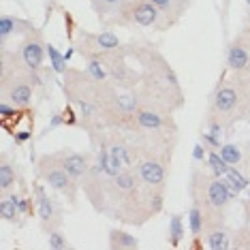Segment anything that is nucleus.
Segmentation results:
<instances>
[{
	"instance_id": "15",
	"label": "nucleus",
	"mask_w": 250,
	"mask_h": 250,
	"mask_svg": "<svg viewBox=\"0 0 250 250\" xmlns=\"http://www.w3.org/2000/svg\"><path fill=\"white\" fill-rule=\"evenodd\" d=\"M13 184H15V169L11 167L7 156L2 154V163H0V192H2V197L7 195Z\"/></svg>"
},
{
	"instance_id": "32",
	"label": "nucleus",
	"mask_w": 250,
	"mask_h": 250,
	"mask_svg": "<svg viewBox=\"0 0 250 250\" xmlns=\"http://www.w3.org/2000/svg\"><path fill=\"white\" fill-rule=\"evenodd\" d=\"M246 4H248V7H250V0H246Z\"/></svg>"
},
{
	"instance_id": "30",
	"label": "nucleus",
	"mask_w": 250,
	"mask_h": 250,
	"mask_svg": "<svg viewBox=\"0 0 250 250\" xmlns=\"http://www.w3.org/2000/svg\"><path fill=\"white\" fill-rule=\"evenodd\" d=\"M242 77H244V79H246V83H248V86H250V71H246V73H242Z\"/></svg>"
},
{
	"instance_id": "12",
	"label": "nucleus",
	"mask_w": 250,
	"mask_h": 250,
	"mask_svg": "<svg viewBox=\"0 0 250 250\" xmlns=\"http://www.w3.org/2000/svg\"><path fill=\"white\" fill-rule=\"evenodd\" d=\"M206 246L212 250H225V248H231L233 244L229 240V233L223 227H214V229L206 231Z\"/></svg>"
},
{
	"instance_id": "33",
	"label": "nucleus",
	"mask_w": 250,
	"mask_h": 250,
	"mask_svg": "<svg viewBox=\"0 0 250 250\" xmlns=\"http://www.w3.org/2000/svg\"><path fill=\"white\" fill-rule=\"evenodd\" d=\"M248 116H250V107H248Z\"/></svg>"
},
{
	"instance_id": "2",
	"label": "nucleus",
	"mask_w": 250,
	"mask_h": 250,
	"mask_svg": "<svg viewBox=\"0 0 250 250\" xmlns=\"http://www.w3.org/2000/svg\"><path fill=\"white\" fill-rule=\"evenodd\" d=\"M248 96L250 86L242 73H235L233 79H227L223 86L216 88L209 109V122H218L223 126H229L235 120H240L248 113Z\"/></svg>"
},
{
	"instance_id": "17",
	"label": "nucleus",
	"mask_w": 250,
	"mask_h": 250,
	"mask_svg": "<svg viewBox=\"0 0 250 250\" xmlns=\"http://www.w3.org/2000/svg\"><path fill=\"white\" fill-rule=\"evenodd\" d=\"M182 237H184V227H182V216L173 214L171 220H169V242H171V246H178L182 242Z\"/></svg>"
},
{
	"instance_id": "25",
	"label": "nucleus",
	"mask_w": 250,
	"mask_h": 250,
	"mask_svg": "<svg viewBox=\"0 0 250 250\" xmlns=\"http://www.w3.org/2000/svg\"><path fill=\"white\" fill-rule=\"evenodd\" d=\"M9 199L15 203V206H18L20 214H28V212H30V203H28V199H21L18 195H9Z\"/></svg>"
},
{
	"instance_id": "8",
	"label": "nucleus",
	"mask_w": 250,
	"mask_h": 250,
	"mask_svg": "<svg viewBox=\"0 0 250 250\" xmlns=\"http://www.w3.org/2000/svg\"><path fill=\"white\" fill-rule=\"evenodd\" d=\"M56 161L62 165L66 173L75 180H82L86 178V173L90 171V163H88V156L83 154H77V152H69V150H62L58 154H54Z\"/></svg>"
},
{
	"instance_id": "9",
	"label": "nucleus",
	"mask_w": 250,
	"mask_h": 250,
	"mask_svg": "<svg viewBox=\"0 0 250 250\" xmlns=\"http://www.w3.org/2000/svg\"><path fill=\"white\" fill-rule=\"evenodd\" d=\"M165 124H167V120H165V116L161 111L150 109V107H139L133 113V118H130V122L126 126H135L139 130H163Z\"/></svg>"
},
{
	"instance_id": "26",
	"label": "nucleus",
	"mask_w": 250,
	"mask_h": 250,
	"mask_svg": "<svg viewBox=\"0 0 250 250\" xmlns=\"http://www.w3.org/2000/svg\"><path fill=\"white\" fill-rule=\"evenodd\" d=\"M15 109H18V107H13L11 103H7V101H2V103H0V116H2V118L15 116Z\"/></svg>"
},
{
	"instance_id": "21",
	"label": "nucleus",
	"mask_w": 250,
	"mask_h": 250,
	"mask_svg": "<svg viewBox=\"0 0 250 250\" xmlns=\"http://www.w3.org/2000/svg\"><path fill=\"white\" fill-rule=\"evenodd\" d=\"M0 216H2L7 223H15V220H18L20 209L9 197H2V201H0Z\"/></svg>"
},
{
	"instance_id": "29",
	"label": "nucleus",
	"mask_w": 250,
	"mask_h": 250,
	"mask_svg": "<svg viewBox=\"0 0 250 250\" xmlns=\"http://www.w3.org/2000/svg\"><path fill=\"white\" fill-rule=\"evenodd\" d=\"M60 122H62V116H60V113H54L52 122H49V128H56V126H58Z\"/></svg>"
},
{
	"instance_id": "14",
	"label": "nucleus",
	"mask_w": 250,
	"mask_h": 250,
	"mask_svg": "<svg viewBox=\"0 0 250 250\" xmlns=\"http://www.w3.org/2000/svg\"><path fill=\"white\" fill-rule=\"evenodd\" d=\"M109 246L111 248H137L139 242H137V237L130 235V233H126V231L113 229L109 233Z\"/></svg>"
},
{
	"instance_id": "19",
	"label": "nucleus",
	"mask_w": 250,
	"mask_h": 250,
	"mask_svg": "<svg viewBox=\"0 0 250 250\" xmlns=\"http://www.w3.org/2000/svg\"><path fill=\"white\" fill-rule=\"evenodd\" d=\"M88 75L94 79V82H105L107 77H109V73H107L105 64L101 58H90L88 60Z\"/></svg>"
},
{
	"instance_id": "18",
	"label": "nucleus",
	"mask_w": 250,
	"mask_h": 250,
	"mask_svg": "<svg viewBox=\"0 0 250 250\" xmlns=\"http://www.w3.org/2000/svg\"><path fill=\"white\" fill-rule=\"evenodd\" d=\"M188 225H190L192 235H201V233L206 231V225H203V212L197 206H192L188 209Z\"/></svg>"
},
{
	"instance_id": "34",
	"label": "nucleus",
	"mask_w": 250,
	"mask_h": 250,
	"mask_svg": "<svg viewBox=\"0 0 250 250\" xmlns=\"http://www.w3.org/2000/svg\"><path fill=\"white\" fill-rule=\"evenodd\" d=\"M248 20H250V18H248Z\"/></svg>"
},
{
	"instance_id": "3",
	"label": "nucleus",
	"mask_w": 250,
	"mask_h": 250,
	"mask_svg": "<svg viewBox=\"0 0 250 250\" xmlns=\"http://www.w3.org/2000/svg\"><path fill=\"white\" fill-rule=\"evenodd\" d=\"M161 9L147 0H128L124 7L111 18V24L118 26H141V28H158L161 24Z\"/></svg>"
},
{
	"instance_id": "11",
	"label": "nucleus",
	"mask_w": 250,
	"mask_h": 250,
	"mask_svg": "<svg viewBox=\"0 0 250 250\" xmlns=\"http://www.w3.org/2000/svg\"><path fill=\"white\" fill-rule=\"evenodd\" d=\"M37 28L26 20L13 18V15H2L0 18V39H2V45L7 43V39L11 35H21V32H35Z\"/></svg>"
},
{
	"instance_id": "7",
	"label": "nucleus",
	"mask_w": 250,
	"mask_h": 250,
	"mask_svg": "<svg viewBox=\"0 0 250 250\" xmlns=\"http://www.w3.org/2000/svg\"><path fill=\"white\" fill-rule=\"evenodd\" d=\"M45 52H47V47H45V43L41 41V37H39L37 30L35 32H28V37L20 45L21 58H24L28 69H32V71H41Z\"/></svg>"
},
{
	"instance_id": "4",
	"label": "nucleus",
	"mask_w": 250,
	"mask_h": 250,
	"mask_svg": "<svg viewBox=\"0 0 250 250\" xmlns=\"http://www.w3.org/2000/svg\"><path fill=\"white\" fill-rule=\"evenodd\" d=\"M37 171L39 175L47 182L52 188L56 190H60V192H64L66 197H69V201L71 203H75V195H77V180L75 178H71L69 173L62 169V165L56 161V156L54 154H45L39 158V163H37Z\"/></svg>"
},
{
	"instance_id": "27",
	"label": "nucleus",
	"mask_w": 250,
	"mask_h": 250,
	"mask_svg": "<svg viewBox=\"0 0 250 250\" xmlns=\"http://www.w3.org/2000/svg\"><path fill=\"white\" fill-rule=\"evenodd\" d=\"M203 156H206V147L195 146V152H192V158H195V161H203Z\"/></svg>"
},
{
	"instance_id": "20",
	"label": "nucleus",
	"mask_w": 250,
	"mask_h": 250,
	"mask_svg": "<svg viewBox=\"0 0 250 250\" xmlns=\"http://www.w3.org/2000/svg\"><path fill=\"white\" fill-rule=\"evenodd\" d=\"M45 47H47V54H49V60H52L54 73H60V75H64V73H66V58L58 52V49L54 47L52 43H47Z\"/></svg>"
},
{
	"instance_id": "5",
	"label": "nucleus",
	"mask_w": 250,
	"mask_h": 250,
	"mask_svg": "<svg viewBox=\"0 0 250 250\" xmlns=\"http://www.w3.org/2000/svg\"><path fill=\"white\" fill-rule=\"evenodd\" d=\"M35 192H37V206H39V216H41V225L45 231H54L62 225V212L58 208V203L54 201L47 192L43 190L41 184L35 186Z\"/></svg>"
},
{
	"instance_id": "31",
	"label": "nucleus",
	"mask_w": 250,
	"mask_h": 250,
	"mask_svg": "<svg viewBox=\"0 0 250 250\" xmlns=\"http://www.w3.org/2000/svg\"><path fill=\"white\" fill-rule=\"evenodd\" d=\"M246 214H248V218H250V203H248V206H246Z\"/></svg>"
},
{
	"instance_id": "24",
	"label": "nucleus",
	"mask_w": 250,
	"mask_h": 250,
	"mask_svg": "<svg viewBox=\"0 0 250 250\" xmlns=\"http://www.w3.org/2000/svg\"><path fill=\"white\" fill-rule=\"evenodd\" d=\"M47 235H49V248H54V250H64V248H69V242H66V237L62 235L58 229L49 231Z\"/></svg>"
},
{
	"instance_id": "28",
	"label": "nucleus",
	"mask_w": 250,
	"mask_h": 250,
	"mask_svg": "<svg viewBox=\"0 0 250 250\" xmlns=\"http://www.w3.org/2000/svg\"><path fill=\"white\" fill-rule=\"evenodd\" d=\"M28 139H30V133H28V130L15 133V141H18V144H24V141H28Z\"/></svg>"
},
{
	"instance_id": "16",
	"label": "nucleus",
	"mask_w": 250,
	"mask_h": 250,
	"mask_svg": "<svg viewBox=\"0 0 250 250\" xmlns=\"http://www.w3.org/2000/svg\"><path fill=\"white\" fill-rule=\"evenodd\" d=\"M208 165H209V169H212V173L216 175V178H225L231 169V165L227 163L220 154H216V152H209L208 154Z\"/></svg>"
},
{
	"instance_id": "23",
	"label": "nucleus",
	"mask_w": 250,
	"mask_h": 250,
	"mask_svg": "<svg viewBox=\"0 0 250 250\" xmlns=\"http://www.w3.org/2000/svg\"><path fill=\"white\" fill-rule=\"evenodd\" d=\"M220 156H223L229 165H237L242 161V150L235 144H227V146L220 147Z\"/></svg>"
},
{
	"instance_id": "22",
	"label": "nucleus",
	"mask_w": 250,
	"mask_h": 250,
	"mask_svg": "<svg viewBox=\"0 0 250 250\" xmlns=\"http://www.w3.org/2000/svg\"><path fill=\"white\" fill-rule=\"evenodd\" d=\"M225 178H227L229 186H231V188L235 190V192H242V190H246V188H248V180L244 178V175L237 171V169H233V167H231V169H229V173H227Z\"/></svg>"
},
{
	"instance_id": "10",
	"label": "nucleus",
	"mask_w": 250,
	"mask_h": 250,
	"mask_svg": "<svg viewBox=\"0 0 250 250\" xmlns=\"http://www.w3.org/2000/svg\"><path fill=\"white\" fill-rule=\"evenodd\" d=\"M227 64L231 71L235 73H246L250 71V49L246 47V43L240 37L229 45V52H227Z\"/></svg>"
},
{
	"instance_id": "6",
	"label": "nucleus",
	"mask_w": 250,
	"mask_h": 250,
	"mask_svg": "<svg viewBox=\"0 0 250 250\" xmlns=\"http://www.w3.org/2000/svg\"><path fill=\"white\" fill-rule=\"evenodd\" d=\"M137 175L150 190H163L165 182H167V171H165V163L158 158H141L137 163Z\"/></svg>"
},
{
	"instance_id": "1",
	"label": "nucleus",
	"mask_w": 250,
	"mask_h": 250,
	"mask_svg": "<svg viewBox=\"0 0 250 250\" xmlns=\"http://www.w3.org/2000/svg\"><path fill=\"white\" fill-rule=\"evenodd\" d=\"M237 192L229 186L227 178H209V175L195 171L190 182V197L192 206L203 212V225L206 231L214 227H223V209Z\"/></svg>"
},
{
	"instance_id": "13",
	"label": "nucleus",
	"mask_w": 250,
	"mask_h": 250,
	"mask_svg": "<svg viewBox=\"0 0 250 250\" xmlns=\"http://www.w3.org/2000/svg\"><path fill=\"white\" fill-rule=\"evenodd\" d=\"M90 2H92L96 15H99L101 20H105L107 15H111L113 18V15H116L118 11L128 2V0H90Z\"/></svg>"
}]
</instances>
